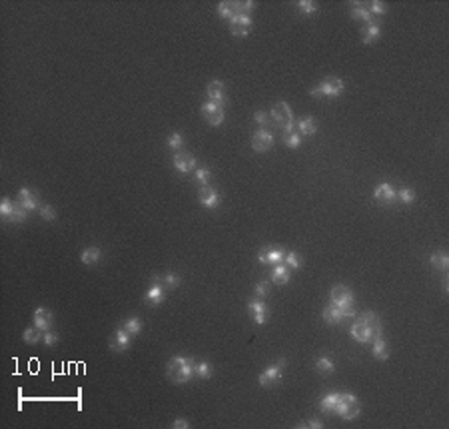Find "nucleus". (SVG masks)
Instances as JSON below:
<instances>
[{"label":"nucleus","mask_w":449,"mask_h":429,"mask_svg":"<svg viewBox=\"0 0 449 429\" xmlns=\"http://www.w3.org/2000/svg\"><path fill=\"white\" fill-rule=\"evenodd\" d=\"M194 361L190 357H172L168 361V377L174 384H186L190 381L196 373H194Z\"/></svg>","instance_id":"nucleus-1"},{"label":"nucleus","mask_w":449,"mask_h":429,"mask_svg":"<svg viewBox=\"0 0 449 429\" xmlns=\"http://www.w3.org/2000/svg\"><path fill=\"white\" fill-rule=\"evenodd\" d=\"M329 300H331V304L341 312L343 317H352V315L356 313V312H354V294L349 292L345 285H335V288H331Z\"/></svg>","instance_id":"nucleus-2"},{"label":"nucleus","mask_w":449,"mask_h":429,"mask_svg":"<svg viewBox=\"0 0 449 429\" xmlns=\"http://www.w3.org/2000/svg\"><path fill=\"white\" fill-rule=\"evenodd\" d=\"M335 413L341 419H356L360 415V403L354 393H339V403L335 407Z\"/></svg>","instance_id":"nucleus-3"},{"label":"nucleus","mask_w":449,"mask_h":429,"mask_svg":"<svg viewBox=\"0 0 449 429\" xmlns=\"http://www.w3.org/2000/svg\"><path fill=\"white\" fill-rule=\"evenodd\" d=\"M272 118L286 134H289L293 130V114H291V108L287 102H278L272 110Z\"/></svg>","instance_id":"nucleus-4"},{"label":"nucleus","mask_w":449,"mask_h":429,"mask_svg":"<svg viewBox=\"0 0 449 429\" xmlns=\"http://www.w3.org/2000/svg\"><path fill=\"white\" fill-rule=\"evenodd\" d=\"M343 92V82L339 78H326L322 84H318L310 94L314 98H320V96H329V98H335Z\"/></svg>","instance_id":"nucleus-5"},{"label":"nucleus","mask_w":449,"mask_h":429,"mask_svg":"<svg viewBox=\"0 0 449 429\" xmlns=\"http://www.w3.org/2000/svg\"><path fill=\"white\" fill-rule=\"evenodd\" d=\"M284 367H286V357H280L274 365H270L262 375H260V386L262 388H270L274 384H278L282 373H284Z\"/></svg>","instance_id":"nucleus-6"},{"label":"nucleus","mask_w":449,"mask_h":429,"mask_svg":"<svg viewBox=\"0 0 449 429\" xmlns=\"http://www.w3.org/2000/svg\"><path fill=\"white\" fill-rule=\"evenodd\" d=\"M202 114H204V118H206V122L210 126H220L224 122V108L220 104H216V102L208 100L206 104H202Z\"/></svg>","instance_id":"nucleus-7"},{"label":"nucleus","mask_w":449,"mask_h":429,"mask_svg":"<svg viewBox=\"0 0 449 429\" xmlns=\"http://www.w3.org/2000/svg\"><path fill=\"white\" fill-rule=\"evenodd\" d=\"M249 28H252V18H249L247 14L236 12L230 18V30H232L234 36H245L249 32Z\"/></svg>","instance_id":"nucleus-8"},{"label":"nucleus","mask_w":449,"mask_h":429,"mask_svg":"<svg viewBox=\"0 0 449 429\" xmlns=\"http://www.w3.org/2000/svg\"><path fill=\"white\" fill-rule=\"evenodd\" d=\"M274 144V136L270 130H258L254 136H252V148L256 152H268Z\"/></svg>","instance_id":"nucleus-9"},{"label":"nucleus","mask_w":449,"mask_h":429,"mask_svg":"<svg viewBox=\"0 0 449 429\" xmlns=\"http://www.w3.org/2000/svg\"><path fill=\"white\" fill-rule=\"evenodd\" d=\"M198 200H200V204H202L204 208H216L218 204H220V194L216 192V190L210 186V184H206V186H202L200 188V194H198Z\"/></svg>","instance_id":"nucleus-10"},{"label":"nucleus","mask_w":449,"mask_h":429,"mask_svg":"<svg viewBox=\"0 0 449 429\" xmlns=\"http://www.w3.org/2000/svg\"><path fill=\"white\" fill-rule=\"evenodd\" d=\"M373 198L377 204H383V206H389L397 200V194H395V190L391 188V184H379L375 188V192H373Z\"/></svg>","instance_id":"nucleus-11"},{"label":"nucleus","mask_w":449,"mask_h":429,"mask_svg":"<svg viewBox=\"0 0 449 429\" xmlns=\"http://www.w3.org/2000/svg\"><path fill=\"white\" fill-rule=\"evenodd\" d=\"M150 306H160L164 302V288L160 283V277H152V285H150V290L146 292V298H144Z\"/></svg>","instance_id":"nucleus-12"},{"label":"nucleus","mask_w":449,"mask_h":429,"mask_svg":"<svg viewBox=\"0 0 449 429\" xmlns=\"http://www.w3.org/2000/svg\"><path fill=\"white\" fill-rule=\"evenodd\" d=\"M130 346V333L124 327H118L114 331V336L110 338V350L112 351H124Z\"/></svg>","instance_id":"nucleus-13"},{"label":"nucleus","mask_w":449,"mask_h":429,"mask_svg":"<svg viewBox=\"0 0 449 429\" xmlns=\"http://www.w3.org/2000/svg\"><path fill=\"white\" fill-rule=\"evenodd\" d=\"M206 94H208L210 102H216V104L222 106V102L226 100V86H224V82H222V80H212V82L208 84Z\"/></svg>","instance_id":"nucleus-14"},{"label":"nucleus","mask_w":449,"mask_h":429,"mask_svg":"<svg viewBox=\"0 0 449 429\" xmlns=\"http://www.w3.org/2000/svg\"><path fill=\"white\" fill-rule=\"evenodd\" d=\"M174 168L180 174H188V172H192L196 168V158L190 156V154H186V152H178L174 156Z\"/></svg>","instance_id":"nucleus-15"},{"label":"nucleus","mask_w":449,"mask_h":429,"mask_svg":"<svg viewBox=\"0 0 449 429\" xmlns=\"http://www.w3.org/2000/svg\"><path fill=\"white\" fill-rule=\"evenodd\" d=\"M360 319L369 327V331H371V340L381 338V321L377 319V315H375L373 312H364V313L360 315Z\"/></svg>","instance_id":"nucleus-16"},{"label":"nucleus","mask_w":449,"mask_h":429,"mask_svg":"<svg viewBox=\"0 0 449 429\" xmlns=\"http://www.w3.org/2000/svg\"><path fill=\"white\" fill-rule=\"evenodd\" d=\"M50 323H52V312H48L46 308H36L34 310V325L40 331H48Z\"/></svg>","instance_id":"nucleus-17"},{"label":"nucleus","mask_w":449,"mask_h":429,"mask_svg":"<svg viewBox=\"0 0 449 429\" xmlns=\"http://www.w3.org/2000/svg\"><path fill=\"white\" fill-rule=\"evenodd\" d=\"M349 333H352V338H354V340H358L360 344H367V342L371 340V331H369V327H367L362 319H358V321L352 325Z\"/></svg>","instance_id":"nucleus-18"},{"label":"nucleus","mask_w":449,"mask_h":429,"mask_svg":"<svg viewBox=\"0 0 449 429\" xmlns=\"http://www.w3.org/2000/svg\"><path fill=\"white\" fill-rule=\"evenodd\" d=\"M284 258H286V254L282 250H278V248L276 250L274 248H264L260 252V256H258V262L260 264H282Z\"/></svg>","instance_id":"nucleus-19"},{"label":"nucleus","mask_w":449,"mask_h":429,"mask_svg":"<svg viewBox=\"0 0 449 429\" xmlns=\"http://www.w3.org/2000/svg\"><path fill=\"white\" fill-rule=\"evenodd\" d=\"M247 310H249V315H252V319L258 323V325H262V323H266V312H268V308L264 306V302H260V300H252L249 302V306H247Z\"/></svg>","instance_id":"nucleus-20"},{"label":"nucleus","mask_w":449,"mask_h":429,"mask_svg":"<svg viewBox=\"0 0 449 429\" xmlns=\"http://www.w3.org/2000/svg\"><path fill=\"white\" fill-rule=\"evenodd\" d=\"M18 204L24 210H36L38 208V198H36V194L32 192V190L22 188L20 192H18Z\"/></svg>","instance_id":"nucleus-21"},{"label":"nucleus","mask_w":449,"mask_h":429,"mask_svg":"<svg viewBox=\"0 0 449 429\" xmlns=\"http://www.w3.org/2000/svg\"><path fill=\"white\" fill-rule=\"evenodd\" d=\"M270 277L274 279V283L284 285V283H287V281H289V268H287L286 264H278V266H274V270H272Z\"/></svg>","instance_id":"nucleus-22"},{"label":"nucleus","mask_w":449,"mask_h":429,"mask_svg":"<svg viewBox=\"0 0 449 429\" xmlns=\"http://www.w3.org/2000/svg\"><path fill=\"white\" fill-rule=\"evenodd\" d=\"M352 16H354L356 20H364L366 24L373 22V20H371V12L367 10V4H362V2H354V4H352Z\"/></svg>","instance_id":"nucleus-23"},{"label":"nucleus","mask_w":449,"mask_h":429,"mask_svg":"<svg viewBox=\"0 0 449 429\" xmlns=\"http://www.w3.org/2000/svg\"><path fill=\"white\" fill-rule=\"evenodd\" d=\"M339 403V393H327L322 401H320V409L326 411V413H335V407Z\"/></svg>","instance_id":"nucleus-24"},{"label":"nucleus","mask_w":449,"mask_h":429,"mask_svg":"<svg viewBox=\"0 0 449 429\" xmlns=\"http://www.w3.org/2000/svg\"><path fill=\"white\" fill-rule=\"evenodd\" d=\"M100 258H102V252H100V248H96V246H90V248H86V250L80 254V260H82V264H86V266L96 264Z\"/></svg>","instance_id":"nucleus-25"},{"label":"nucleus","mask_w":449,"mask_h":429,"mask_svg":"<svg viewBox=\"0 0 449 429\" xmlns=\"http://www.w3.org/2000/svg\"><path fill=\"white\" fill-rule=\"evenodd\" d=\"M381 34V28H379V22H369L364 30V44H371L379 38Z\"/></svg>","instance_id":"nucleus-26"},{"label":"nucleus","mask_w":449,"mask_h":429,"mask_svg":"<svg viewBox=\"0 0 449 429\" xmlns=\"http://www.w3.org/2000/svg\"><path fill=\"white\" fill-rule=\"evenodd\" d=\"M297 130H299V134H304V136H314L316 130H318V126H316V122H314L312 116H306V118H302V120L297 122Z\"/></svg>","instance_id":"nucleus-27"},{"label":"nucleus","mask_w":449,"mask_h":429,"mask_svg":"<svg viewBox=\"0 0 449 429\" xmlns=\"http://www.w3.org/2000/svg\"><path fill=\"white\" fill-rule=\"evenodd\" d=\"M373 357L375 359H379V361H385L387 359V355H389V351H387V344L381 340V338H375L373 340Z\"/></svg>","instance_id":"nucleus-28"},{"label":"nucleus","mask_w":449,"mask_h":429,"mask_svg":"<svg viewBox=\"0 0 449 429\" xmlns=\"http://www.w3.org/2000/svg\"><path fill=\"white\" fill-rule=\"evenodd\" d=\"M322 315H324V319H326L327 323H339V321L343 319L341 312H339V310H337L333 304H329V306L324 310V313H322Z\"/></svg>","instance_id":"nucleus-29"},{"label":"nucleus","mask_w":449,"mask_h":429,"mask_svg":"<svg viewBox=\"0 0 449 429\" xmlns=\"http://www.w3.org/2000/svg\"><path fill=\"white\" fill-rule=\"evenodd\" d=\"M431 264H433V268H437V270H447L449 268V258H447V254L445 252H435V254H431Z\"/></svg>","instance_id":"nucleus-30"},{"label":"nucleus","mask_w":449,"mask_h":429,"mask_svg":"<svg viewBox=\"0 0 449 429\" xmlns=\"http://www.w3.org/2000/svg\"><path fill=\"white\" fill-rule=\"evenodd\" d=\"M194 373L200 377V379H208L212 375V365L206 363V361H198L196 367H194Z\"/></svg>","instance_id":"nucleus-31"},{"label":"nucleus","mask_w":449,"mask_h":429,"mask_svg":"<svg viewBox=\"0 0 449 429\" xmlns=\"http://www.w3.org/2000/svg\"><path fill=\"white\" fill-rule=\"evenodd\" d=\"M122 327L130 333V336H136V333H140V329H142V321L138 317H130V319H126L122 323Z\"/></svg>","instance_id":"nucleus-32"},{"label":"nucleus","mask_w":449,"mask_h":429,"mask_svg":"<svg viewBox=\"0 0 449 429\" xmlns=\"http://www.w3.org/2000/svg\"><path fill=\"white\" fill-rule=\"evenodd\" d=\"M316 367H318V371H322V373H331V371L335 369L333 361H331L329 357H324V355L316 359Z\"/></svg>","instance_id":"nucleus-33"},{"label":"nucleus","mask_w":449,"mask_h":429,"mask_svg":"<svg viewBox=\"0 0 449 429\" xmlns=\"http://www.w3.org/2000/svg\"><path fill=\"white\" fill-rule=\"evenodd\" d=\"M24 342L26 344H30V346H34V344H38L40 342V329L34 325V327H28L26 331H24Z\"/></svg>","instance_id":"nucleus-34"},{"label":"nucleus","mask_w":449,"mask_h":429,"mask_svg":"<svg viewBox=\"0 0 449 429\" xmlns=\"http://www.w3.org/2000/svg\"><path fill=\"white\" fill-rule=\"evenodd\" d=\"M218 12H220V16L230 20L236 14V2H220L218 4Z\"/></svg>","instance_id":"nucleus-35"},{"label":"nucleus","mask_w":449,"mask_h":429,"mask_svg":"<svg viewBox=\"0 0 449 429\" xmlns=\"http://www.w3.org/2000/svg\"><path fill=\"white\" fill-rule=\"evenodd\" d=\"M12 212H14V204L8 198H2V202H0V214H2V218L4 220H10Z\"/></svg>","instance_id":"nucleus-36"},{"label":"nucleus","mask_w":449,"mask_h":429,"mask_svg":"<svg viewBox=\"0 0 449 429\" xmlns=\"http://www.w3.org/2000/svg\"><path fill=\"white\" fill-rule=\"evenodd\" d=\"M284 144H286L287 148H297L299 144H302V136L289 132V134H286V136H284Z\"/></svg>","instance_id":"nucleus-37"},{"label":"nucleus","mask_w":449,"mask_h":429,"mask_svg":"<svg viewBox=\"0 0 449 429\" xmlns=\"http://www.w3.org/2000/svg\"><path fill=\"white\" fill-rule=\"evenodd\" d=\"M297 6H299V12L302 14H314L318 10V4L312 2V0H299Z\"/></svg>","instance_id":"nucleus-38"},{"label":"nucleus","mask_w":449,"mask_h":429,"mask_svg":"<svg viewBox=\"0 0 449 429\" xmlns=\"http://www.w3.org/2000/svg\"><path fill=\"white\" fill-rule=\"evenodd\" d=\"M397 198L402 200V204H411L415 200V192L411 188H402V190H399V194H397Z\"/></svg>","instance_id":"nucleus-39"},{"label":"nucleus","mask_w":449,"mask_h":429,"mask_svg":"<svg viewBox=\"0 0 449 429\" xmlns=\"http://www.w3.org/2000/svg\"><path fill=\"white\" fill-rule=\"evenodd\" d=\"M284 260H286V266H287L289 270H297L299 264H302V260H299V256H297L295 252H287Z\"/></svg>","instance_id":"nucleus-40"},{"label":"nucleus","mask_w":449,"mask_h":429,"mask_svg":"<svg viewBox=\"0 0 449 429\" xmlns=\"http://www.w3.org/2000/svg\"><path fill=\"white\" fill-rule=\"evenodd\" d=\"M210 176H212V172L208 168H198L196 170V180H198V184H202V186L210 184Z\"/></svg>","instance_id":"nucleus-41"},{"label":"nucleus","mask_w":449,"mask_h":429,"mask_svg":"<svg viewBox=\"0 0 449 429\" xmlns=\"http://www.w3.org/2000/svg\"><path fill=\"white\" fill-rule=\"evenodd\" d=\"M367 10L371 12V16H373V14H385V12H387V6H385L383 2H379V0H373V2L367 4Z\"/></svg>","instance_id":"nucleus-42"},{"label":"nucleus","mask_w":449,"mask_h":429,"mask_svg":"<svg viewBox=\"0 0 449 429\" xmlns=\"http://www.w3.org/2000/svg\"><path fill=\"white\" fill-rule=\"evenodd\" d=\"M162 283L166 285V288H178V285H180V277L176 275V273H166L164 277H162Z\"/></svg>","instance_id":"nucleus-43"},{"label":"nucleus","mask_w":449,"mask_h":429,"mask_svg":"<svg viewBox=\"0 0 449 429\" xmlns=\"http://www.w3.org/2000/svg\"><path fill=\"white\" fill-rule=\"evenodd\" d=\"M182 144H184V138H182V134H172L170 138H168V146L172 148V150H180L182 148Z\"/></svg>","instance_id":"nucleus-44"},{"label":"nucleus","mask_w":449,"mask_h":429,"mask_svg":"<svg viewBox=\"0 0 449 429\" xmlns=\"http://www.w3.org/2000/svg\"><path fill=\"white\" fill-rule=\"evenodd\" d=\"M26 212H28V210H24L20 204L14 206V212H12V216H10V222H24V220H26Z\"/></svg>","instance_id":"nucleus-45"},{"label":"nucleus","mask_w":449,"mask_h":429,"mask_svg":"<svg viewBox=\"0 0 449 429\" xmlns=\"http://www.w3.org/2000/svg\"><path fill=\"white\" fill-rule=\"evenodd\" d=\"M40 216L46 222H52L56 218V212H54V208H50V206H40Z\"/></svg>","instance_id":"nucleus-46"},{"label":"nucleus","mask_w":449,"mask_h":429,"mask_svg":"<svg viewBox=\"0 0 449 429\" xmlns=\"http://www.w3.org/2000/svg\"><path fill=\"white\" fill-rule=\"evenodd\" d=\"M268 290H270V283L268 281H258L256 283V296L258 298H264L268 294Z\"/></svg>","instance_id":"nucleus-47"},{"label":"nucleus","mask_w":449,"mask_h":429,"mask_svg":"<svg viewBox=\"0 0 449 429\" xmlns=\"http://www.w3.org/2000/svg\"><path fill=\"white\" fill-rule=\"evenodd\" d=\"M56 342H58V336H56V333H52V331H44V344L46 346H50V348H52V346H56Z\"/></svg>","instance_id":"nucleus-48"},{"label":"nucleus","mask_w":449,"mask_h":429,"mask_svg":"<svg viewBox=\"0 0 449 429\" xmlns=\"http://www.w3.org/2000/svg\"><path fill=\"white\" fill-rule=\"evenodd\" d=\"M297 427H316V429H322V427H324V423H322L320 419H310V421H302Z\"/></svg>","instance_id":"nucleus-49"},{"label":"nucleus","mask_w":449,"mask_h":429,"mask_svg":"<svg viewBox=\"0 0 449 429\" xmlns=\"http://www.w3.org/2000/svg\"><path fill=\"white\" fill-rule=\"evenodd\" d=\"M254 120H256L260 126H268V122H270L266 112H256V114H254Z\"/></svg>","instance_id":"nucleus-50"},{"label":"nucleus","mask_w":449,"mask_h":429,"mask_svg":"<svg viewBox=\"0 0 449 429\" xmlns=\"http://www.w3.org/2000/svg\"><path fill=\"white\" fill-rule=\"evenodd\" d=\"M172 427H176V429H178V427L186 429V427H190V425H188V421H186V419H176V421L172 423Z\"/></svg>","instance_id":"nucleus-51"}]
</instances>
